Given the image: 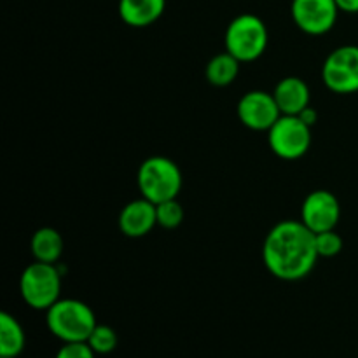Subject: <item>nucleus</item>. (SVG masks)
<instances>
[{
    "label": "nucleus",
    "mask_w": 358,
    "mask_h": 358,
    "mask_svg": "<svg viewBox=\"0 0 358 358\" xmlns=\"http://www.w3.org/2000/svg\"><path fill=\"white\" fill-rule=\"evenodd\" d=\"M318 257L315 233L301 220L276 224L262 247V259L268 271L285 282H296L310 275Z\"/></svg>",
    "instance_id": "nucleus-1"
},
{
    "label": "nucleus",
    "mask_w": 358,
    "mask_h": 358,
    "mask_svg": "<svg viewBox=\"0 0 358 358\" xmlns=\"http://www.w3.org/2000/svg\"><path fill=\"white\" fill-rule=\"evenodd\" d=\"M48 329L63 343L87 341L96 318L86 303L77 299H58L48 310Z\"/></svg>",
    "instance_id": "nucleus-2"
},
{
    "label": "nucleus",
    "mask_w": 358,
    "mask_h": 358,
    "mask_svg": "<svg viewBox=\"0 0 358 358\" xmlns=\"http://www.w3.org/2000/svg\"><path fill=\"white\" fill-rule=\"evenodd\" d=\"M138 187L143 198L154 205L175 199L182 189L180 168L168 157H149L140 164Z\"/></svg>",
    "instance_id": "nucleus-3"
},
{
    "label": "nucleus",
    "mask_w": 358,
    "mask_h": 358,
    "mask_svg": "<svg viewBox=\"0 0 358 358\" xmlns=\"http://www.w3.org/2000/svg\"><path fill=\"white\" fill-rule=\"evenodd\" d=\"M268 28L255 14H241L234 17L226 30V51L236 59L254 62L268 48Z\"/></svg>",
    "instance_id": "nucleus-4"
},
{
    "label": "nucleus",
    "mask_w": 358,
    "mask_h": 358,
    "mask_svg": "<svg viewBox=\"0 0 358 358\" xmlns=\"http://www.w3.org/2000/svg\"><path fill=\"white\" fill-rule=\"evenodd\" d=\"M20 292L24 303L34 310L48 311L62 292V276L58 268L49 262H34L20 278Z\"/></svg>",
    "instance_id": "nucleus-5"
},
{
    "label": "nucleus",
    "mask_w": 358,
    "mask_h": 358,
    "mask_svg": "<svg viewBox=\"0 0 358 358\" xmlns=\"http://www.w3.org/2000/svg\"><path fill=\"white\" fill-rule=\"evenodd\" d=\"M269 147L282 159H299L310 150L311 129L299 115H280L268 129Z\"/></svg>",
    "instance_id": "nucleus-6"
},
{
    "label": "nucleus",
    "mask_w": 358,
    "mask_h": 358,
    "mask_svg": "<svg viewBox=\"0 0 358 358\" xmlns=\"http://www.w3.org/2000/svg\"><path fill=\"white\" fill-rule=\"evenodd\" d=\"M325 86L339 94L358 91V45L334 49L322 66Z\"/></svg>",
    "instance_id": "nucleus-7"
},
{
    "label": "nucleus",
    "mask_w": 358,
    "mask_h": 358,
    "mask_svg": "<svg viewBox=\"0 0 358 358\" xmlns=\"http://www.w3.org/2000/svg\"><path fill=\"white\" fill-rule=\"evenodd\" d=\"M294 23L310 35H324L338 21L336 0H292Z\"/></svg>",
    "instance_id": "nucleus-8"
},
{
    "label": "nucleus",
    "mask_w": 358,
    "mask_h": 358,
    "mask_svg": "<svg viewBox=\"0 0 358 358\" xmlns=\"http://www.w3.org/2000/svg\"><path fill=\"white\" fill-rule=\"evenodd\" d=\"M341 217V206L332 192L313 191L303 203L301 208V222L313 231L315 234L331 231L338 226Z\"/></svg>",
    "instance_id": "nucleus-9"
},
{
    "label": "nucleus",
    "mask_w": 358,
    "mask_h": 358,
    "mask_svg": "<svg viewBox=\"0 0 358 358\" xmlns=\"http://www.w3.org/2000/svg\"><path fill=\"white\" fill-rule=\"evenodd\" d=\"M282 115L273 93L266 91H248L238 101V117L247 128L255 131L269 129Z\"/></svg>",
    "instance_id": "nucleus-10"
},
{
    "label": "nucleus",
    "mask_w": 358,
    "mask_h": 358,
    "mask_svg": "<svg viewBox=\"0 0 358 358\" xmlns=\"http://www.w3.org/2000/svg\"><path fill=\"white\" fill-rule=\"evenodd\" d=\"M156 224V205L145 198L128 203L119 215V229L129 238L145 236Z\"/></svg>",
    "instance_id": "nucleus-11"
},
{
    "label": "nucleus",
    "mask_w": 358,
    "mask_h": 358,
    "mask_svg": "<svg viewBox=\"0 0 358 358\" xmlns=\"http://www.w3.org/2000/svg\"><path fill=\"white\" fill-rule=\"evenodd\" d=\"M273 96L285 115H299L304 108L310 107V87L299 77H285L280 80Z\"/></svg>",
    "instance_id": "nucleus-12"
},
{
    "label": "nucleus",
    "mask_w": 358,
    "mask_h": 358,
    "mask_svg": "<svg viewBox=\"0 0 358 358\" xmlns=\"http://www.w3.org/2000/svg\"><path fill=\"white\" fill-rule=\"evenodd\" d=\"M166 0H119V16L133 28L156 23L163 14Z\"/></svg>",
    "instance_id": "nucleus-13"
},
{
    "label": "nucleus",
    "mask_w": 358,
    "mask_h": 358,
    "mask_svg": "<svg viewBox=\"0 0 358 358\" xmlns=\"http://www.w3.org/2000/svg\"><path fill=\"white\" fill-rule=\"evenodd\" d=\"M63 252L62 234L52 227H41L31 236V254L35 261L55 264Z\"/></svg>",
    "instance_id": "nucleus-14"
},
{
    "label": "nucleus",
    "mask_w": 358,
    "mask_h": 358,
    "mask_svg": "<svg viewBox=\"0 0 358 358\" xmlns=\"http://www.w3.org/2000/svg\"><path fill=\"white\" fill-rule=\"evenodd\" d=\"M24 348V332L9 313H0V357L16 358Z\"/></svg>",
    "instance_id": "nucleus-15"
},
{
    "label": "nucleus",
    "mask_w": 358,
    "mask_h": 358,
    "mask_svg": "<svg viewBox=\"0 0 358 358\" xmlns=\"http://www.w3.org/2000/svg\"><path fill=\"white\" fill-rule=\"evenodd\" d=\"M240 59L234 58L231 52H222V55L213 56L206 65V79L213 86H229L240 72Z\"/></svg>",
    "instance_id": "nucleus-16"
},
{
    "label": "nucleus",
    "mask_w": 358,
    "mask_h": 358,
    "mask_svg": "<svg viewBox=\"0 0 358 358\" xmlns=\"http://www.w3.org/2000/svg\"><path fill=\"white\" fill-rule=\"evenodd\" d=\"M87 345L98 355H107V353L114 352L115 346H117V334L108 325L96 324V327L93 329L91 336L87 338Z\"/></svg>",
    "instance_id": "nucleus-17"
},
{
    "label": "nucleus",
    "mask_w": 358,
    "mask_h": 358,
    "mask_svg": "<svg viewBox=\"0 0 358 358\" xmlns=\"http://www.w3.org/2000/svg\"><path fill=\"white\" fill-rule=\"evenodd\" d=\"M156 217L157 224L164 229H175L182 224L184 220V208L180 206V203L175 199H168V201L157 203L156 205Z\"/></svg>",
    "instance_id": "nucleus-18"
},
{
    "label": "nucleus",
    "mask_w": 358,
    "mask_h": 358,
    "mask_svg": "<svg viewBox=\"0 0 358 358\" xmlns=\"http://www.w3.org/2000/svg\"><path fill=\"white\" fill-rule=\"evenodd\" d=\"M315 241L320 257H334L343 250V238L334 229L315 234Z\"/></svg>",
    "instance_id": "nucleus-19"
},
{
    "label": "nucleus",
    "mask_w": 358,
    "mask_h": 358,
    "mask_svg": "<svg viewBox=\"0 0 358 358\" xmlns=\"http://www.w3.org/2000/svg\"><path fill=\"white\" fill-rule=\"evenodd\" d=\"M96 353L93 352L87 341L80 343H65L56 353V358H94Z\"/></svg>",
    "instance_id": "nucleus-20"
},
{
    "label": "nucleus",
    "mask_w": 358,
    "mask_h": 358,
    "mask_svg": "<svg viewBox=\"0 0 358 358\" xmlns=\"http://www.w3.org/2000/svg\"><path fill=\"white\" fill-rule=\"evenodd\" d=\"M336 3H338V9L343 10V13H358V0H336Z\"/></svg>",
    "instance_id": "nucleus-21"
},
{
    "label": "nucleus",
    "mask_w": 358,
    "mask_h": 358,
    "mask_svg": "<svg viewBox=\"0 0 358 358\" xmlns=\"http://www.w3.org/2000/svg\"><path fill=\"white\" fill-rule=\"evenodd\" d=\"M299 117H301V121L303 122H306L308 126H313L315 122H317V119H318V114H317V110H315V108H311V107H306L304 108L303 112H301L299 114Z\"/></svg>",
    "instance_id": "nucleus-22"
},
{
    "label": "nucleus",
    "mask_w": 358,
    "mask_h": 358,
    "mask_svg": "<svg viewBox=\"0 0 358 358\" xmlns=\"http://www.w3.org/2000/svg\"><path fill=\"white\" fill-rule=\"evenodd\" d=\"M0 358H13V357H0Z\"/></svg>",
    "instance_id": "nucleus-23"
}]
</instances>
